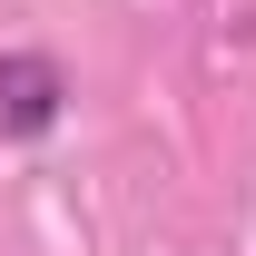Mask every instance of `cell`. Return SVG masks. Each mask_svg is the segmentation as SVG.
<instances>
[{
  "label": "cell",
  "instance_id": "1",
  "mask_svg": "<svg viewBox=\"0 0 256 256\" xmlns=\"http://www.w3.org/2000/svg\"><path fill=\"white\" fill-rule=\"evenodd\" d=\"M60 118H69V69L50 50H0V138L40 148Z\"/></svg>",
  "mask_w": 256,
  "mask_h": 256
}]
</instances>
